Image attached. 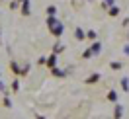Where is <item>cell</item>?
<instances>
[{
	"label": "cell",
	"instance_id": "obj_1",
	"mask_svg": "<svg viewBox=\"0 0 129 119\" xmlns=\"http://www.w3.org/2000/svg\"><path fill=\"white\" fill-rule=\"evenodd\" d=\"M49 25L53 27V33H55V35H61V33H63V27H61V25L57 24V22L53 20V18H49Z\"/></svg>",
	"mask_w": 129,
	"mask_h": 119
},
{
	"label": "cell",
	"instance_id": "obj_3",
	"mask_svg": "<svg viewBox=\"0 0 129 119\" xmlns=\"http://www.w3.org/2000/svg\"><path fill=\"white\" fill-rule=\"evenodd\" d=\"M82 37H84V33H82L80 29H78V31H76V39H82Z\"/></svg>",
	"mask_w": 129,
	"mask_h": 119
},
{
	"label": "cell",
	"instance_id": "obj_2",
	"mask_svg": "<svg viewBox=\"0 0 129 119\" xmlns=\"http://www.w3.org/2000/svg\"><path fill=\"white\" fill-rule=\"evenodd\" d=\"M98 51H100V45H98V43H96V45H92V51H90V53H98Z\"/></svg>",
	"mask_w": 129,
	"mask_h": 119
}]
</instances>
